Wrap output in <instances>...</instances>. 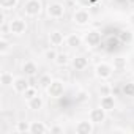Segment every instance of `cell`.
<instances>
[{"instance_id":"15","label":"cell","mask_w":134,"mask_h":134,"mask_svg":"<svg viewBox=\"0 0 134 134\" xmlns=\"http://www.w3.org/2000/svg\"><path fill=\"white\" fill-rule=\"evenodd\" d=\"M44 132H49V126L44 121L40 120L30 121V134H44Z\"/></svg>"},{"instance_id":"11","label":"cell","mask_w":134,"mask_h":134,"mask_svg":"<svg viewBox=\"0 0 134 134\" xmlns=\"http://www.w3.org/2000/svg\"><path fill=\"white\" fill-rule=\"evenodd\" d=\"M65 40H66V36H65L60 30H52V32L49 33V43H51L52 47L62 46V44L65 43Z\"/></svg>"},{"instance_id":"17","label":"cell","mask_w":134,"mask_h":134,"mask_svg":"<svg viewBox=\"0 0 134 134\" xmlns=\"http://www.w3.org/2000/svg\"><path fill=\"white\" fill-rule=\"evenodd\" d=\"M43 106H44V101H43V98L40 95H36V96H33L32 99L27 101V107L30 110H41Z\"/></svg>"},{"instance_id":"31","label":"cell","mask_w":134,"mask_h":134,"mask_svg":"<svg viewBox=\"0 0 134 134\" xmlns=\"http://www.w3.org/2000/svg\"><path fill=\"white\" fill-rule=\"evenodd\" d=\"M77 7H82V8H88L92 7L93 3H96V0H76Z\"/></svg>"},{"instance_id":"35","label":"cell","mask_w":134,"mask_h":134,"mask_svg":"<svg viewBox=\"0 0 134 134\" xmlns=\"http://www.w3.org/2000/svg\"><path fill=\"white\" fill-rule=\"evenodd\" d=\"M129 2H132V3H134V0H129Z\"/></svg>"},{"instance_id":"22","label":"cell","mask_w":134,"mask_h":134,"mask_svg":"<svg viewBox=\"0 0 134 134\" xmlns=\"http://www.w3.org/2000/svg\"><path fill=\"white\" fill-rule=\"evenodd\" d=\"M71 60H70V57H68V54H63V52H58V55H57V58H55V65L57 66H62V68H63V66H66V65H68Z\"/></svg>"},{"instance_id":"7","label":"cell","mask_w":134,"mask_h":134,"mask_svg":"<svg viewBox=\"0 0 134 134\" xmlns=\"http://www.w3.org/2000/svg\"><path fill=\"white\" fill-rule=\"evenodd\" d=\"M82 38H84V43H85L87 47H96V46L101 44V32H98L95 29L93 30H87Z\"/></svg>"},{"instance_id":"21","label":"cell","mask_w":134,"mask_h":134,"mask_svg":"<svg viewBox=\"0 0 134 134\" xmlns=\"http://www.w3.org/2000/svg\"><path fill=\"white\" fill-rule=\"evenodd\" d=\"M18 3H19V0H0V8L5 11H10V10H14Z\"/></svg>"},{"instance_id":"18","label":"cell","mask_w":134,"mask_h":134,"mask_svg":"<svg viewBox=\"0 0 134 134\" xmlns=\"http://www.w3.org/2000/svg\"><path fill=\"white\" fill-rule=\"evenodd\" d=\"M14 76H13V73H10V71H2V74H0V84H2V87H10V85H13V82H14Z\"/></svg>"},{"instance_id":"25","label":"cell","mask_w":134,"mask_h":134,"mask_svg":"<svg viewBox=\"0 0 134 134\" xmlns=\"http://www.w3.org/2000/svg\"><path fill=\"white\" fill-rule=\"evenodd\" d=\"M57 55H58V52H57L54 47H51V49H47V51L44 52V58H46L47 62H55Z\"/></svg>"},{"instance_id":"28","label":"cell","mask_w":134,"mask_h":134,"mask_svg":"<svg viewBox=\"0 0 134 134\" xmlns=\"http://www.w3.org/2000/svg\"><path fill=\"white\" fill-rule=\"evenodd\" d=\"M98 92H99V95H101V96H104V95H110V92H112V88H110V85H109L107 82H103V84L99 85V88H98Z\"/></svg>"},{"instance_id":"29","label":"cell","mask_w":134,"mask_h":134,"mask_svg":"<svg viewBox=\"0 0 134 134\" xmlns=\"http://www.w3.org/2000/svg\"><path fill=\"white\" fill-rule=\"evenodd\" d=\"M36 95H38V92H36V88H35L33 85H30V87L24 92V98H25L27 101H29V99H32V98H33V96H36Z\"/></svg>"},{"instance_id":"16","label":"cell","mask_w":134,"mask_h":134,"mask_svg":"<svg viewBox=\"0 0 134 134\" xmlns=\"http://www.w3.org/2000/svg\"><path fill=\"white\" fill-rule=\"evenodd\" d=\"M82 43H84V38L79 33H70L65 40V44L70 46V47H81Z\"/></svg>"},{"instance_id":"10","label":"cell","mask_w":134,"mask_h":134,"mask_svg":"<svg viewBox=\"0 0 134 134\" xmlns=\"http://www.w3.org/2000/svg\"><path fill=\"white\" fill-rule=\"evenodd\" d=\"M11 87H13V92H14V93H18V95H24V92L30 87V84H29V81H27V76H25V77H24V76L16 77Z\"/></svg>"},{"instance_id":"26","label":"cell","mask_w":134,"mask_h":134,"mask_svg":"<svg viewBox=\"0 0 134 134\" xmlns=\"http://www.w3.org/2000/svg\"><path fill=\"white\" fill-rule=\"evenodd\" d=\"M123 93H125L126 96H134V82H132V81L123 84Z\"/></svg>"},{"instance_id":"2","label":"cell","mask_w":134,"mask_h":134,"mask_svg":"<svg viewBox=\"0 0 134 134\" xmlns=\"http://www.w3.org/2000/svg\"><path fill=\"white\" fill-rule=\"evenodd\" d=\"M73 22L76 25H88L92 22V14L87 8H82V7H77L74 11H73Z\"/></svg>"},{"instance_id":"1","label":"cell","mask_w":134,"mask_h":134,"mask_svg":"<svg viewBox=\"0 0 134 134\" xmlns=\"http://www.w3.org/2000/svg\"><path fill=\"white\" fill-rule=\"evenodd\" d=\"M8 30L13 36H21L27 32V21L22 18H13L8 21Z\"/></svg>"},{"instance_id":"24","label":"cell","mask_w":134,"mask_h":134,"mask_svg":"<svg viewBox=\"0 0 134 134\" xmlns=\"http://www.w3.org/2000/svg\"><path fill=\"white\" fill-rule=\"evenodd\" d=\"M52 81H54V79L51 77V74H41L38 82H40V85H41L43 88H47V87L51 85V82H52Z\"/></svg>"},{"instance_id":"9","label":"cell","mask_w":134,"mask_h":134,"mask_svg":"<svg viewBox=\"0 0 134 134\" xmlns=\"http://www.w3.org/2000/svg\"><path fill=\"white\" fill-rule=\"evenodd\" d=\"M74 131H76V134H92L95 131V123L90 118L79 120L76 123V126H74Z\"/></svg>"},{"instance_id":"14","label":"cell","mask_w":134,"mask_h":134,"mask_svg":"<svg viewBox=\"0 0 134 134\" xmlns=\"http://www.w3.org/2000/svg\"><path fill=\"white\" fill-rule=\"evenodd\" d=\"M71 66L76 71H84L87 66H88V58L84 55H76L71 58Z\"/></svg>"},{"instance_id":"8","label":"cell","mask_w":134,"mask_h":134,"mask_svg":"<svg viewBox=\"0 0 134 134\" xmlns=\"http://www.w3.org/2000/svg\"><path fill=\"white\" fill-rule=\"evenodd\" d=\"M88 118H90L95 125H103V123L106 121V118H107V112H106L101 106H98V107H93V109L88 112Z\"/></svg>"},{"instance_id":"13","label":"cell","mask_w":134,"mask_h":134,"mask_svg":"<svg viewBox=\"0 0 134 134\" xmlns=\"http://www.w3.org/2000/svg\"><path fill=\"white\" fill-rule=\"evenodd\" d=\"M22 73H24V76H27V77L36 76V73H38L36 63H35L33 60H25V62L22 63Z\"/></svg>"},{"instance_id":"12","label":"cell","mask_w":134,"mask_h":134,"mask_svg":"<svg viewBox=\"0 0 134 134\" xmlns=\"http://www.w3.org/2000/svg\"><path fill=\"white\" fill-rule=\"evenodd\" d=\"M99 106H101L106 112H112V110L115 109V106H117V101H115V98H114L112 95H104V96H101V99H99Z\"/></svg>"},{"instance_id":"33","label":"cell","mask_w":134,"mask_h":134,"mask_svg":"<svg viewBox=\"0 0 134 134\" xmlns=\"http://www.w3.org/2000/svg\"><path fill=\"white\" fill-rule=\"evenodd\" d=\"M128 22H129V25L134 29V13H132V14H129V18H128Z\"/></svg>"},{"instance_id":"23","label":"cell","mask_w":134,"mask_h":134,"mask_svg":"<svg viewBox=\"0 0 134 134\" xmlns=\"http://www.w3.org/2000/svg\"><path fill=\"white\" fill-rule=\"evenodd\" d=\"M10 49H11L10 41L5 36H2V38H0V55H7L10 52Z\"/></svg>"},{"instance_id":"20","label":"cell","mask_w":134,"mask_h":134,"mask_svg":"<svg viewBox=\"0 0 134 134\" xmlns=\"http://www.w3.org/2000/svg\"><path fill=\"white\" fill-rule=\"evenodd\" d=\"M112 66L115 71H123L126 68V58L125 57H115L112 60Z\"/></svg>"},{"instance_id":"3","label":"cell","mask_w":134,"mask_h":134,"mask_svg":"<svg viewBox=\"0 0 134 134\" xmlns=\"http://www.w3.org/2000/svg\"><path fill=\"white\" fill-rule=\"evenodd\" d=\"M114 66H112V63H107V62H101V63H98L96 66H95V76L99 79V81H107V79H110L112 77V74H114Z\"/></svg>"},{"instance_id":"5","label":"cell","mask_w":134,"mask_h":134,"mask_svg":"<svg viewBox=\"0 0 134 134\" xmlns=\"http://www.w3.org/2000/svg\"><path fill=\"white\" fill-rule=\"evenodd\" d=\"M46 93H47V96L52 98V99L62 98L63 93H65V82L60 81V79H54V81L51 82V85L46 88Z\"/></svg>"},{"instance_id":"4","label":"cell","mask_w":134,"mask_h":134,"mask_svg":"<svg viewBox=\"0 0 134 134\" xmlns=\"http://www.w3.org/2000/svg\"><path fill=\"white\" fill-rule=\"evenodd\" d=\"M43 11V2L41 0H25L24 3V13L27 18H36Z\"/></svg>"},{"instance_id":"32","label":"cell","mask_w":134,"mask_h":134,"mask_svg":"<svg viewBox=\"0 0 134 134\" xmlns=\"http://www.w3.org/2000/svg\"><path fill=\"white\" fill-rule=\"evenodd\" d=\"M49 132H63V126H60V125H52V126H49Z\"/></svg>"},{"instance_id":"34","label":"cell","mask_w":134,"mask_h":134,"mask_svg":"<svg viewBox=\"0 0 134 134\" xmlns=\"http://www.w3.org/2000/svg\"><path fill=\"white\" fill-rule=\"evenodd\" d=\"M131 81H132V82H134V74H132V79H131Z\"/></svg>"},{"instance_id":"6","label":"cell","mask_w":134,"mask_h":134,"mask_svg":"<svg viewBox=\"0 0 134 134\" xmlns=\"http://www.w3.org/2000/svg\"><path fill=\"white\" fill-rule=\"evenodd\" d=\"M46 13H47V18H51L54 21L62 19L65 16V5L60 2H49L46 7Z\"/></svg>"},{"instance_id":"19","label":"cell","mask_w":134,"mask_h":134,"mask_svg":"<svg viewBox=\"0 0 134 134\" xmlns=\"http://www.w3.org/2000/svg\"><path fill=\"white\" fill-rule=\"evenodd\" d=\"M14 131L18 134H30V121H25V120L18 121L14 126Z\"/></svg>"},{"instance_id":"27","label":"cell","mask_w":134,"mask_h":134,"mask_svg":"<svg viewBox=\"0 0 134 134\" xmlns=\"http://www.w3.org/2000/svg\"><path fill=\"white\" fill-rule=\"evenodd\" d=\"M118 38H120V41H126V43H129L131 40H132V33L129 32V30H121L120 33H118Z\"/></svg>"},{"instance_id":"30","label":"cell","mask_w":134,"mask_h":134,"mask_svg":"<svg viewBox=\"0 0 134 134\" xmlns=\"http://www.w3.org/2000/svg\"><path fill=\"white\" fill-rule=\"evenodd\" d=\"M87 99H88V92H87V90H79L77 95H76V101L82 104V103H85Z\"/></svg>"}]
</instances>
